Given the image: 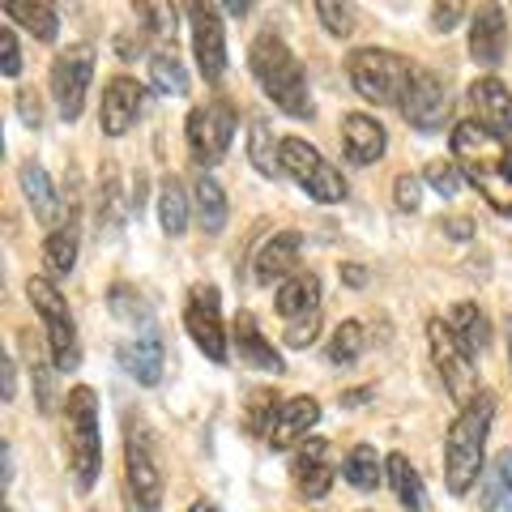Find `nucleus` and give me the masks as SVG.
Listing matches in <instances>:
<instances>
[{"label": "nucleus", "instance_id": "f257e3e1", "mask_svg": "<svg viewBox=\"0 0 512 512\" xmlns=\"http://www.w3.org/2000/svg\"><path fill=\"white\" fill-rule=\"evenodd\" d=\"M453 163L461 180L483 192L495 214L512 218V141L495 137L478 120H461L453 128Z\"/></svg>", "mask_w": 512, "mask_h": 512}, {"label": "nucleus", "instance_id": "f03ea898", "mask_svg": "<svg viewBox=\"0 0 512 512\" xmlns=\"http://www.w3.org/2000/svg\"><path fill=\"white\" fill-rule=\"evenodd\" d=\"M491 419H495V397L487 389H478L474 402L461 406L457 423L448 427L444 440V483L453 495H466L478 483V470L487 466V436H491Z\"/></svg>", "mask_w": 512, "mask_h": 512}, {"label": "nucleus", "instance_id": "7ed1b4c3", "mask_svg": "<svg viewBox=\"0 0 512 512\" xmlns=\"http://www.w3.org/2000/svg\"><path fill=\"white\" fill-rule=\"evenodd\" d=\"M248 64H252L261 90L274 99V107H282L286 116H295V120H312L316 116V103H312V90H308V73H303V64L295 60V52L274 35V30L256 35Z\"/></svg>", "mask_w": 512, "mask_h": 512}, {"label": "nucleus", "instance_id": "20e7f679", "mask_svg": "<svg viewBox=\"0 0 512 512\" xmlns=\"http://www.w3.org/2000/svg\"><path fill=\"white\" fill-rule=\"evenodd\" d=\"M64 444H69V470L77 491H90L103 466V436H99V397L86 384H77L64 406Z\"/></svg>", "mask_w": 512, "mask_h": 512}, {"label": "nucleus", "instance_id": "39448f33", "mask_svg": "<svg viewBox=\"0 0 512 512\" xmlns=\"http://www.w3.org/2000/svg\"><path fill=\"white\" fill-rule=\"evenodd\" d=\"M346 73H350V86H355L359 99L376 103V107H389V103L402 107L410 77H414L410 60L397 52H384V47H359V52H350Z\"/></svg>", "mask_w": 512, "mask_h": 512}, {"label": "nucleus", "instance_id": "423d86ee", "mask_svg": "<svg viewBox=\"0 0 512 512\" xmlns=\"http://www.w3.org/2000/svg\"><path fill=\"white\" fill-rule=\"evenodd\" d=\"M26 295L35 303L39 320L47 325V346H52V363L60 372H73L82 363V350H77V325H73V312H69V299L56 291V282L47 278H30L26 282Z\"/></svg>", "mask_w": 512, "mask_h": 512}, {"label": "nucleus", "instance_id": "0eeeda50", "mask_svg": "<svg viewBox=\"0 0 512 512\" xmlns=\"http://www.w3.org/2000/svg\"><path fill=\"white\" fill-rule=\"evenodd\" d=\"M282 171L291 175V180L308 192L312 201H320V205L346 201L342 171L333 163H325V154H320L316 146H308L303 137H282Z\"/></svg>", "mask_w": 512, "mask_h": 512}, {"label": "nucleus", "instance_id": "6e6552de", "mask_svg": "<svg viewBox=\"0 0 512 512\" xmlns=\"http://www.w3.org/2000/svg\"><path fill=\"white\" fill-rule=\"evenodd\" d=\"M239 128V111L227 99H210L201 107L188 111V124H184V137H188V150L201 167H214L222 163V154L231 150V137Z\"/></svg>", "mask_w": 512, "mask_h": 512}, {"label": "nucleus", "instance_id": "1a4fd4ad", "mask_svg": "<svg viewBox=\"0 0 512 512\" xmlns=\"http://www.w3.org/2000/svg\"><path fill=\"white\" fill-rule=\"evenodd\" d=\"M90 77H94V47H86V43L64 47V52L52 60V99L60 107V120L73 124L82 116Z\"/></svg>", "mask_w": 512, "mask_h": 512}, {"label": "nucleus", "instance_id": "9d476101", "mask_svg": "<svg viewBox=\"0 0 512 512\" xmlns=\"http://www.w3.org/2000/svg\"><path fill=\"white\" fill-rule=\"evenodd\" d=\"M427 342H431V359H436V372L444 376V389L453 393V402H474L478 397V380H474V359L461 350V342L453 338V329L444 320H431L427 325Z\"/></svg>", "mask_w": 512, "mask_h": 512}, {"label": "nucleus", "instance_id": "9b49d317", "mask_svg": "<svg viewBox=\"0 0 512 512\" xmlns=\"http://www.w3.org/2000/svg\"><path fill=\"white\" fill-rule=\"evenodd\" d=\"M184 325L192 333V342L205 350V359L227 363V329H222V299L210 282L192 286L188 308H184Z\"/></svg>", "mask_w": 512, "mask_h": 512}, {"label": "nucleus", "instance_id": "f8f14e48", "mask_svg": "<svg viewBox=\"0 0 512 512\" xmlns=\"http://www.w3.org/2000/svg\"><path fill=\"white\" fill-rule=\"evenodd\" d=\"M124 474H128V491H133L137 508L154 512L163 504V470H158V461L141 431H128V440H124Z\"/></svg>", "mask_w": 512, "mask_h": 512}, {"label": "nucleus", "instance_id": "ddd939ff", "mask_svg": "<svg viewBox=\"0 0 512 512\" xmlns=\"http://www.w3.org/2000/svg\"><path fill=\"white\" fill-rule=\"evenodd\" d=\"M402 116L419 128V133H436L448 116V86L444 77H436L431 69H414L410 90L402 99Z\"/></svg>", "mask_w": 512, "mask_h": 512}, {"label": "nucleus", "instance_id": "4468645a", "mask_svg": "<svg viewBox=\"0 0 512 512\" xmlns=\"http://www.w3.org/2000/svg\"><path fill=\"white\" fill-rule=\"evenodd\" d=\"M333 474H338V466H333V453H329V440H303L295 448V461H291V478L303 500H325L329 487H333Z\"/></svg>", "mask_w": 512, "mask_h": 512}, {"label": "nucleus", "instance_id": "2eb2a0df", "mask_svg": "<svg viewBox=\"0 0 512 512\" xmlns=\"http://www.w3.org/2000/svg\"><path fill=\"white\" fill-rule=\"evenodd\" d=\"M192 52H197V69L205 82H218L227 73V35H222V18L210 5L192 9Z\"/></svg>", "mask_w": 512, "mask_h": 512}, {"label": "nucleus", "instance_id": "dca6fc26", "mask_svg": "<svg viewBox=\"0 0 512 512\" xmlns=\"http://www.w3.org/2000/svg\"><path fill=\"white\" fill-rule=\"evenodd\" d=\"M470 111L495 137L512 141V90L500 82V77H478L470 86Z\"/></svg>", "mask_w": 512, "mask_h": 512}, {"label": "nucleus", "instance_id": "f3484780", "mask_svg": "<svg viewBox=\"0 0 512 512\" xmlns=\"http://www.w3.org/2000/svg\"><path fill=\"white\" fill-rule=\"evenodd\" d=\"M508 52V18L500 5H483L470 22V56L483 69H495Z\"/></svg>", "mask_w": 512, "mask_h": 512}, {"label": "nucleus", "instance_id": "a211bd4d", "mask_svg": "<svg viewBox=\"0 0 512 512\" xmlns=\"http://www.w3.org/2000/svg\"><path fill=\"white\" fill-rule=\"evenodd\" d=\"M141 111V86L133 77H111L103 86V103H99V124L107 137H124L128 128H133Z\"/></svg>", "mask_w": 512, "mask_h": 512}, {"label": "nucleus", "instance_id": "6ab92c4d", "mask_svg": "<svg viewBox=\"0 0 512 512\" xmlns=\"http://www.w3.org/2000/svg\"><path fill=\"white\" fill-rule=\"evenodd\" d=\"M384 146H389V137H384V124L363 116V111H350L342 120V150L355 167H367V163H380L384 158Z\"/></svg>", "mask_w": 512, "mask_h": 512}, {"label": "nucleus", "instance_id": "aec40b11", "mask_svg": "<svg viewBox=\"0 0 512 512\" xmlns=\"http://www.w3.org/2000/svg\"><path fill=\"white\" fill-rule=\"evenodd\" d=\"M163 359H167V350H163V338H158L154 329H146L137 342L120 346V367L137 384H146V389H154V384L163 380Z\"/></svg>", "mask_w": 512, "mask_h": 512}, {"label": "nucleus", "instance_id": "412c9836", "mask_svg": "<svg viewBox=\"0 0 512 512\" xmlns=\"http://www.w3.org/2000/svg\"><path fill=\"white\" fill-rule=\"evenodd\" d=\"M235 350H239V359L252 363V367H261V372H274V376L286 372L282 355L274 350V342L261 333V325H256L252 312H239L235 316Z\"/></svg>", "mask_w": 512, "mask_h": 512}, {"label": "nucleus", "instance_id": "4be33fe9", "mask_svg": "<svg viewBox=\"0 0 512 512\" xmlns=\"http://www.w3.org/2000/svg\"><path fill=\"white\" fill-rule=\"evenodd\" d=\"M316 419H320L316 397H295V402H286L278 410V423H274V431H269V444L274 448H299L303 440H312L308 431L316 427Z\"/></svg>", "mask_w": 512, "mask_h": 512}, {"label": "nucleus", "instance_id": "5701e85b", "mask_svg": "<svg viewBox=\"0 0 512 512\" xmlns=\"http://www.w3.org/2000/svg\"><path fill=\"white\" fill-rule=\"evenodd\" d=\"M299 252H303V235L299 231H278L261 248V256H256V282H261V286L282 282L299 265Z\"/></svg>", "mask_w": 512, "mask_h": 512}, {"label": "nucleus", "instance_id": "b1692460", "mask_svg": "<svg viewBox=\"0 0 512 512\" xmlns=\"http://www.w3.org/2000/svg\"><path fill=\"white\" fill-rule=\"evenodd\" d=\"M18 180H22V192H26L35 218L43 222V227L56 231V222H60V192L52 188V180H47V171L35 163V158H26L22 171H18Z\"/></svg>", "mask_w": 512, "mask_h": 512}, {"label": "nucleus", "instance_id": "393cba45", "mask_svg": "<svg viewBox=\"0 0 512 512\" xmlns=\"http://www.w3.org/2000/svg\"><path fill=\"white\" fill-rule=\"evenodd\" d=\"M448 329H453V338L461 342V350H466L470 359H478L491 346V325L478 303H457L453 316H448Z\"/></svg>", "mask_w": 512, "mask_h": 512}, {"label": "nucleus", "instance_id": "a878e982", "mask_svg": "<svg viewBox=\"0 0 512 512\" xmlns=\"http://www.w3.org/2000/svg\"><path fill=\"white\" fill-rule=\"evenodd\" d=\"M274 303H278V312H282L286 320L312 316V312L320 308V278H316V274H291V278L278 286Z\"/></svg>", "mask_w": 512, "mask_h": 512}, {"label": "nucleus", "instance_id": "bb28decb", "mask_svg": "<svg viewBox=\"0 0 512 512\" xmlns=\"http://www.w3.org/2000/svg\"><path fill=\"white\" fill-rule=\"evenodd\" d=\"M248 158H252V167H256V171L269 175V180L286 175V171H282V141L274 137V128H269L261 116L248 124Z\"/></svg>", "mask_w": 512, "mask_h": 512}, {"label": "nucleus", "instance_id": "cd10ccee", "mask_svg": "<svg viewBox=\"0 0 512 512\" xmlns=\"http://www.w3.org/2000/svg\"><path fill=\"white\" fill-rule=\"evenodd\" d=\"M483 512H512V444L495 461H487V474H483Z\"/></svg>", "mask_w": 512, "mask_h": 512}, {"label": "nucleus", "instance_id": "c85d7f7f", "mask_svg": "<svg viewBox=\"0 0 512 512\" xmlns=\"http://www.w3.org/2000/svg\"><path fill=\"white\" fill-rule=\"evenodd\" d=\"M5 13L18 26H26L35 39H43V43H52L60 35L56 5H43V0H5Z\"/></svg>", "mask_w": 512, "mask_h": 512}, {"label": "nucleus", "instance_id": "c756f323", "mask_svg": "<svg viewBox=\"0 0 512 512\" xmlns=\"http://www.w3.org/2000/svg\"><path fill=\"white\" fill-rule=\"evenodd\" d=\"M192 210H197L201 227L218 235L222 227H227V192H222V184L214 180V175H201L197 184H192Z\"/></svg>", "mask_w": 512, "mask_h": 512}, {"label": "nucleus", "instance_id": "7c9ffc66", "mask_svg": "<svg viewBox=\"0 0 512 512\" xmlns=\"http://www.w3.org/2000/svg\"><path fill=\"white\" fill-rule=\"evenodd\" d=\"M124 214H128V205H124V188H120V171L116 167H103V180H99V231L107 227V235H116L124 227Z\"/></svg>", "mask_w": 512, "mask_h": 512}, {"label": "nucleus", "instance_id": "2f4dec72", "mask_svg": "<svg viewBox=\"0 0 512 512\" xmlns=\"http://www.w3.org/2000/svg\"><path fill=\"white\" fill-rule=\"evenodd\" d=\"M158 222H163L167 235H184L188 231V192L184 184L167 175L163 188H158Z\"/></svg>", "mask_w": 512, "mask_h": 512}, {"label": "nucleus", "instance_id": "473e14b6", "mask_svg": "<svg viewBox=\"0 0 512 512\" xmlns=\"http://www.w3.org/2000/svg\"><path fill=\"white\" fill-rule=\"evenodd\" d=\"M342 478L350 487H359V491H376L380 487V457H376V448L372 444H355L346 453V461H342Z\"/></svg>", "mask_w": 512, "mask_h": 512}, {"label": "nucleus", "instance_id": "72a5a7b5", "mask_svg": "<svg viewBox=\"0 0 512 512\" xmlns=\"http://www.w3.org/2000/svg\"><path fill=\"white\" fill-rule=\"evenodd\" d=\"M43 256H47V269H52L56 278H69L73 265H77V222L56 227L52 235H47L43 239Z\"/></svg>", "mask_w": 512, "mask_h": 512}, {"label": "nucleus", "instance_id": "f704fd0d", "mask_svg": "<svg viewBox=\"0 0 512 512\" xmlns=\"http://www.w3.org/2000/svg\"><path fill=\"white\" fill-rule=\"evenodd\" d=\"M107 308H111V316H116V320H124V325H146V329L154 325V308L133 291V286H124V282H116L107 291Z\"/></svg>", "mask_w": 512, "mask_h": 512}, {"label": "nucleus", "instance_id": "c9c22d12", "mask_svg": "<svg viewBox=\"0 0 512 512\" xmlns=\"http://www.w3.org/2000/svg\"><path fill=\"white\" fill-rule=\"evenodd\" d=\"M384 461H389V483L397 491V500L406 504V512H419L423 508V478H419V470H414L402 453H393Z\"/></svg>", "mask_w": 512, "mask_h": 512}, {"label": "nucleus", "instance_id": "e433bc0d", "mask_svg": "<svg viewBox=\"0 0 512 512\" xmlns=\"http://www.w3.org/2000/svg\"><path fill=\"white\" fill-rule=\"evenodd\" d=\"M150 82L158 86V94H175V99H180V94H188V73H184V64H180V56L175 52H154L150 56Z\"/></svg>", "mask_w": 512, "mask_h": 512}, {"label": "nucleus", "instance_id": "4c0bfd02", "mask_svg": "<svg viewBox=\"0 0 512 512\" xmlns=\"http://www.w3.org/2000/svg\"><path fill=\"white\" fill-rule=\"evenodd\" d=\"M363 320H342L338 329H333V342H329V363H338V367H350V363H359L363 355Z\"/></svg>", "mask_w": 512, "mask_h": 512}, {"label": "nucleus", "instance_id": "58836bf2", "mask_svg": "<svg viewBox=\"0 0 512 512\" xmlns=\"http://www.w3.org/2000/svg\"><path fill=\"white\" fill-rule=\"evenodd\" d=\"M278 393L274 389H252V402H248V431L252 436H269L278 423Z\"/></svg>", "mask_w": 512, "mask_h": 512}, {"label": "nucleus", "instance_id": "ea45409f", "mask_svg": "<svg viewBox=\"0 0 512 512\" xmlns=\"http://www.w3.org/2000/svg\"><path fill=\"white\" fill-rule=\"evenodd\" d=\"M316 18H320V26H325L333 39H346L350 30H355V9H350V5H333V0H320V5H316Z\"/></svg>", "mask_w": 512, "mask_h": 512}, {"label": "nucleus", "instance_id": "a19ab883", "mask_svg": "<svg viewBox=\"0 0 512 512\" xmlns=\"http://www.w3.org/2000/svg\"><path fill=\"white\" fill-rule=\"evenodd\" d=\"M427 184L440 192V197H457L461 192V171H457V163H444V158H436V163H427Z\"/></svg>", "mask_w": 512, "mask_h": 512}, {"label": "nucleus", "instance_id": "79ce46f5", "mask_svg": "<svg viewBox=\"0 0 512 512\" xmlns=\"http://www.w3.org/2000/svg\"><path fill=\"white\" fill-rule=\"evenodd\" d=\"M137 18H141L146 30H154V35L175 39V9H167V5H137Z\"/></svg>", "mask_w": 512, "mask_h": 512}, {"label": "nucleus", "instance_id": "37998d69", "mask_svg": "<svg viewBox=\"0 0 512 512\" xmlns=\"http://www.w3.org/2000/svg\"><path fill=\"white\" fill-rule=\"evenodd\" d=\"M393 201H397V210H406V214L419 210V201H423V180L419 175H410V171L397 175L393 180Z\"/></svg>", "mask_w": 512, "mask_h": 512}, {"label": "nucleus", "instance_id": "c03bdc74", "mask_svg": "<svg viewBox=\"0 0 512 512\" xmlns=\"http://www.w3.org/2000/svg\"><path fill=\"white\" fill-rule=\"evenodd\" d=\"M0 73L5 77L22 73V52H18V35L13 30H0Z\"/></svg>", "mask_w": 512, "mask_h": 512}, {"label": "nucleus", "instance_id": "a18cd8bd", "mask_svg": "<svg viewBox=\"0 0 512 512\" xmlns=\"http://www.w3.org/2000/svg\"><path fill=\"white\" fill-rule=\"evenodd\" d=\"M316 333H320V312L291 320V329H286V342H291L295 350H303V346H312V338H316Z\"/></svg>", "mask_w": 512, "mask_h": 512}, {"label": "nucleus", "instance_id": "49530a36", "mask_svg": "<svg viewBox=\"0 0 512 512\" xmlns=\"http://www.w3.org/2000/svg\"><path fill=\"white\" fill-rule=\"evenodd\" d=\"M461 13H466L461 5H436V9H431V26H436V30H453L461 22Z\"/></svg>", "mask_w": 512, "mask_h": 512}, {"label": "nucleus", "instance_id": "de8ad7c7", "mask_svg": "<svg viewBox=\"0 0 512 512\" xmlns=\"http://www.w3.org/2000/svg\"><path fill=\"white\" fill-rule=\"evenodd\" d=\"M18 111H22V120H26L30 128H39V124H43V107H39V99H35L30 90L18 94Z\"/></svg>", "mask_w": 512, "mask_h": 512}, {"label": "nucleus", "instance_id": "09e8293b", "mask_svg": "<svg viewBox=\"0 0 512 512\" xmlns=\"http://www.w3.org/2000/svg\"><path fill=\"white\" fill-rule=\"evenodd\" d=\"M342 278H346L350 286H363V282H367V269H359V265H342Z\"/></svg>", "mask_w": 512, "mask_h": 512}, {"label": "nucleus", "instance_id": "8fccbe9b", "mask_svg": "<svg viewBox=\"0 0 512 512\" xmlns=\"http://www.w3.org/2000/svg\"><path fill=\"white\" fill-rule=\"evenodd\" d=\"M13 384H18V380H13V359H5V402H9L13 393H18V389H13Z\"/></svg>", "mask_w": 512, "mask_h": 512}, {"label": "nucleus", "instance_id": "3c124183", "mask_svg": "<svg viewBox=\"0 0 512 512\" xmlns=\"http://www.w3.org/2000/svg\"><path fill=\"white\" fill-rule=\"evenodd\" d=\"M448 231H453V235H461V239H466V235H470V227H466V218H453V222H448Z\"/></svg>", "mask_w": 512, "mask_h": 512}, {"label": "nucleus", "instance_id": "603ef678", "mask_svg": "<svg viewBox=\"0 0 512 512\" xmlns=\"http://www.w3.org/2000/svg\"><path fill=\"white\" fill-rule=\"evenodd\" d=\"M248 9H252V5H244V0H231V5H227V13H235V18H244Z\"/></svg>", "mask_w": 512, "mask_h": 512}, {"label": "nucleus", "instance_id": "864d4df0", "mask_svg": "<svg viewBox=\"0 0 512 512\" xmlns=\"http://www.w3.org/2000/svg\"><path fill=\"white\" fill-rule=\"evenodd\" d=\"M188 512H218V508H214V504H205V500H197V504H192Z\"/></svg>", "mask_w": 512, "mask_h": 512}, {"label": "nucleus", "instance_id": "5fc2aeb1", "mask_svg": "<svg viewBox=\"0 0 512 512\" xmlns=\"http://www.w3.org/2000/svg\"><path fill=\"white\" fill-rule=\"evenodd\" d=\"M508 367H512V325H508Z\"/></svg>", "mask_w": 512, "mask_h": 512}, {"label": "nucleus", "instance_id": "6e6d98bb", "mask_svg": "<svg viewBox=\"0 0 512 512\" xmlns=\"http://www.w3.org/2000/svg\"><path fill=\"white\" fill-rule=\"evenodd\" d=\"M9 512H13V508H9Z\"/></svg>", "mask_w": 512, "mask_h": 512}]
</instances>
